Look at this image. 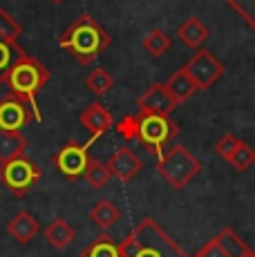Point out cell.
Here are the masks:
<instances>
[{
    "instance_id": "4316f807",
    "label": "cell",
    "mask_w": 255,
    "mask_h": 257,
    "mask_svg": "<svg viewBox=\"0 0 255 257\" xmlns=\"http://www.w3.org/2000/svg\"><path fill=\"white\" fill-rule=\"evenodd\" d=\"M114 130L119 132V137H123L125 141H135L137 137H139V116L125 114V116L114 125Z\"/></svg>"
},
{
    "instance_id": "1f68e13d",
    "label": "cell",
    "mask_w": 255,
    "mask_h": 257,
    "mask_svg": "<svg viewBox=\"0 0 255 257\" xmlns=\"http://www.w3.org/2000/svg\"><path fill=\"white\" fill-rule=\"evenodd\" d=\"M253 29H255V27H253Z\"/></svg>"
},
{
    "instance_id": "484cf974",
    "label": "cell",
    "mask_w": 255,
    "mask_h": 257,
    "mask_svg": "<svg viewBox=\"0 0 255 257\" xmlns=\"http://www.w3.org/2000/svg\"><path fill=\"white\" fill-rule=\"evenodd\" d=\"M23 34L21 23H16V18L7 12V9L0 7V41L7 43H16Z\"/></svg>"
},
{
    "instance_id": "9a60e30c",
    "label": "cell",
    "mask_w": 255,
    "mask_h": 257,
    "mask_svg": "<svg viewBox=\"0 0 255 257\" xmlns=\"http://www.w3.org/2000/svg\"><path fill=\"white\" fill-rule=\"evenodd\" d=\"M27 150V139L23 132H7L0 130V164L14 159V157L25 155Z\"/></svg>"
},
{
    "instance_id": "f1b7e54d",
    "label": "cell",
    "mask_w": 255,
    "mask_h": 257,
    "mask_svg": "<svg viewBox=\"0 0 255 257\" xmlns=\"http://www.w3.org/2000/svg\"><path fill=\"white\" fill-rule=\"evenodd\" d=\"M237 146H239V139H237V137L230 135V132H226L222 139L215 143V152H217L222 159L228 161L230 157H233V152H235V148H237Z\"/></svg>"
},
{
    "instance_id": "7a4b0ae2",
    "label": "cell",
    "mask_w": 255,
    "mask_h": 257,
    "mask_svg": "<svg viewBox=\"0 0 255 257\" xmlns=\"http://www.w3.org/2000/svg\"><path fill=\"white\" fill-rule=\"evenodd\" d=\"M121 257H188L153 217L141 219L119 244Z\"/></svg>"
},
{
    "instance_id": "7402d4cb",
    "label": "cell",
    "mask_w": 255,
    "mask_h": 257,
    "mask_svg": "<svg viewBox=\"0 0 255 257\" xmlns=\"http://www.w3.org/2000/svg\"><path fill=\"white\" fill-rule=\"evenodd\" d=\"M141 45H144V49L150 54V56L159 58V56H164L170 47H173V38H170L164 29H153V32L144 38Z\"/></svg>"
},
{
    "instance_id": "2e32d148",
    "label": "cell",
    "mask_w": 255,
    "mask_h": 257,
    "mask_svg": "<svg viewBox=\"0 0 255 257\" xmlns=\"http://www.w3.org/2000/svg\"><path fill=\"white\" fill-rule=\"evenodd\" d=\"M74 228L67 224L63 217H56L50 226L45 228V239L50 241V246H54L56 250H63L70 246V241L74 239Z\"/></svg>"
},
{
    "instance_id": "9c48e42d",
    "label": "cell",
    "mask_w": 255,
    "mask_h": 257,
    "mask_svg": "<svg viewBox=\"0 0 255 257\" xmlns=\"http://www.w3.org/2000/svg\"><path fill=\"white\" fill-rule=\"evenodd\" d=\"M34 118L32 110L23 98L14 96H5L0 101V130H7V132H21L23 127H27V123Z\"/></svg>"
},
{
    "instance_id": "5bb4252c",
    "label": "cell",
    "mask_w": 255,
    "mask_h": 257,
    "mask_svg": "<svg viewBox=\"0 0 255 257\" xmlns=\"http://www.w3.org/2000/svg\"><path fill=\"white\" fill-rule=\"evenodd\" d=\"M208 36H210V29L206 27V23L197 16H188L177 27V38L190 49H199L204 41H208Z\"/></svg>"
},
{
    "instance_id": "7c38bea8",
    "label": "cell",
    "mask_w": 255,
    "mask_h": 257,
    "mask_svg": "<svg viewBox=\"0 0 255 257\" xmlns=\"http://www.w3.org/2000/svg\"><path fill=\"white\" fill-rule=\"evenodd\" d=\"M105 166L110 168L112 177H116L121 184H128V181H132L137 175H139V170L144 164H141V159L130 150V148H119V150L112 152L110 161H107Z\"/></svg>"
},
{
    "instance_id": "44dd1931",
    "label": "cell",
    "mask_w": 255,
    "mask_h": 257,
    "mask_svg": "<svg viewBox=\"0 0 255 257\" xmlns=\"http://www.w3.org/2000/svg\"><path fill=\"white\" fill-rule=\"evenodd\" d=\"M85 87L92 94H96V96H103V94H107L112 87H114V76H112L107 70H103V67H96V70H92L87 74Z\"/></svg>"
},
{
    "instance_id": "3957f363",
    "label": "cell",
    "mask_w": 255,
    "mask_h": 257,
    "mask_svg": "<svg viewBox=\"0 0 255 257\" xmlns=\"http://www.w3.org/2000/svg\"><path fill=\"white\" fill-rule=\"evenodd\" d=\"M50 76H52L50 70L41 61H36V58H32L27 54L23 61H18L12 67V72L7 74V81H5L9 85V92L14 96L23 98L29 105V110H32V114L38 123H43V114H41V107H38L36 94L50 83Z\"/></svg>"
},
{
    "instance_id": "cb8c5ba5",
    "label": "cell",
    "mask_w": 255,
    "mask_h": 257,
    "mask_svg": "<svg viewBox=\"0 0 255 257\" xmlns=\"http://www.w3.org/2000/svg\"><path fill=\"white\" fill-rule=\"evenodd\" d=\"M81 257H121V253H119V244L112 241V237L101 235L83 250Z\"/></svg>"
},
{
    "instance_id": "4fadbf2b",
    "label": "cell",
    "mask_w": 255,
    "mask_h": 257,
    "mask_svg": "<svg viewBox=\"0 0 255 257\" xmlns=\"http://www.w3.org/2000/svg\"><path fill=\"white\" fill-rule=\"evenodd\" d=\"M7 233L12 235L14 241H18V244H29L34 237L41 233V224H38V219L32 215V212L21 210L9 219Z\"/></svg>"
},
{
    "instance_id": "52a82bcc",
    "label": "cell",
    "mask_w": 255,
    "mask_h": 257,
    "mask_svg": "<svg viewBox=\"0 0 255 257\" xmlns=\"http://www.w3.org/2000/svg\"><path fill=\"white\" fill-rule=\"evenodd\" d=\"M181 70L188 74L190 81L195 83V87H197V90H208V87H213L215 83L224 76L222 61H219V58H215L213 52L202 49V47L195 52V56L190 58V61L186 63Z\"/></svg>"
},
{
    "instance_id": "ba28073f",
    "label": "cell",
    "mask_w": 255,
    "mask_h": 257,
    "mask_svg": "<svg viewBox=\"0 0 255 257\" xmlns=\"http://www.w3.org/2000/svg\"><path fill=\"white\" fill-rule=\"evenodd\" d=\"M94 143V139H90L87 143H65L56 155L52 157L56 170L61 172L65 179H83L90 164V146Z\"/></svg>"
},
{
    "instance_id": "83f0119b",
    "label": "cell",
    "mask_w": 255,
    "mask_h": 257,
    "mask_svg": "<svg viewBox=\"0 0 255 257\" xmlns=\"http://www.w3.org/2000/svg\"><path fill=\"white\" fill-rule=\"evenodd\" d=\"M251 27H255V0H226Z\"/></svg>"
},
{
    "instance_id": "6da1fadb",
    "label": "cell",
    "mask_w": 255,
    "mask_h": 257,
    "mask_svg": "<svg viewBox=\"0 0 255 257\" xmlns=\"http://www.w3.org/2000/svg\"><path fill=\"white\" fill-rule=\"evenodd\" d=\"M58 45L81 65H90L112 45V36L92 16L83 14L61 34Z\"/></svg>"
},
{
    "instance_id": "8fae6325",
    "label": "cell",
    "mask_w": 255,
    "mask_h": 257,
    "mask_svg": "<svg viewBox=\"0 0 255 257\" xmlns=\"http://www.w3.org/2000/svg\"><path fill=\"white\" fill-rule=\"evenodd\" d=\"M78 121H81V125L85 127L87 132H90V139H94V141L99 139L103 132H107L112 125H114V118H112V112L107 110V107L103 105L101 101L90 103V105H87L85 110L81 112Z\"/></svg>"
},
{
    "instance_id": "ffe728a7",
    "label": "cell",
    "mask_w": 255,
    "mask_h": 257,
    "mask_svg": "<svg viewBox=\"0 0 255 257\" xmlns=\"http://www.w3.org/2000/svg\"><path fill=\"white\" fill-rule=\"evenodd\" d=\"M215 239L219 241V246H222L224 253L228 257H244L246 253H251V248H248V246L235 235V230H230V228L219 230V233L215 235Z\"/></svg>"
},
{
    "instance_id": "30bf717a",
    "label": "cell",
    "mask_w": 255,
    "mask_h": 257,
    "mask_svg": "<svg viewBox=\"0 0 255 257\" xmlns=\"http://www.w3.org/2000/svg\"><path fill=\"white\" fill-rule=\"evenodd\" d=\"M139 112H153V114H170L177 110L179 103L170 96V92L166 90L164 83H153L137 101Z\"/></svg>"
},
{
    "instance_id": "e0dca14e",
    "label": "cell",
    "mask_w": 255,
    "mask_h": 257,
    "mask_svg": "<svg viewBox=\"0 0 255 257\" xmlns=\"http://www.w3.org/2000/svg\"><path fill=\"white\" fill-rule=\"evenodd\" d=\"M164 85H166V90L170 92V96H173L177 103H186L195 92H197L195 83L190 81V76L184 70H177L173 76L168 78V81L164 83Z\"/></svg>"
},
{
    "instance_id": "277c9868",
    "label": "cell",
    "mask_w": 255,
    "mask_h": 257,
    "mask_svg": "<svg viewBox=\"0 0 255 257\" xmlns=\"http://www.w3.org/2000/svg\"><path fill=\"white\" fill-rule=\"evenodd\" d=\"M157 172L168 181L175 190H181L202 172V164L190 155L186 146H173L168 152L157 157Z\"/></svg>"
},
{
    "instance_id": "603a6c76",
    "label": "cell",
    "mask_w": 255,
    "mask_h": 257,
    "mask_svg": "<svg viewBox=\"0 0 255 257\" xmlns=\"http://www.w3.org/2000/svg\"><path fill=\"white\" fill-rule=\"evenodd\" d=\"M110 177H112L110 168H107L105 164H101V161H96V159H90L83 179H85V184L90 186L92 190H101V188H105V184L110 181Z\"/></svg>"
},
{
    "instance_id": "4dcf8cb0",
    "label": "cell",
    "mask_w": 255,
    "mask_h": 257,
    "mask_svg": "<svg viewBox=\"0 0 255 257\" xmlns=\"http://www.w3.org/2000/svg\"><path fill=\"white\" fill-rule=\"evenodd\" d=\"M224 257H228V255H224Z\"/></svg>"
},
{
    "instance_id": "8992f818",
    "label": "cell",
    "mask_w": 255,
    "mask_h": 257,
    "mask_svg": "<svg viewBox=\"0 0 255 257\" xmlns=\"http://www.w3.org/2000/svg\"><path fill=\"white\" fill-rule=\"evenodd\" d=\"M41 177L43 170L25 155L14 157V159L0 164V184L14 197H25Z\"/></svg>"
},
{
    "instance_id": "d4e9b609",
    "label": "cell",
    "mask_w": 255,
    "mask_h": 257,
    "mask_svg": "<svg viewBox=\"0 0 255 257\" xmlns=\"http://www.w3.org/2000/svg\"><path fill=\"white\" fill-rule=\"evenodd\" d=\"M228 164H230V168H233V170L246 172L248 168L255 164V150H253L251 146H248L246 141H239V146L235 148L233 157L228 159Z\"/></svg>"
},
{
    "instance_id": "f546056e",
    "label": "cell",
    "mask_w": 255,
    "mask_h": 257,
    "mask_svg": "<svg viewBox=\"0 0 255 257\" xmlns=\"http://www.w3.org/2000/svg\"><path fill=\"white\" fill-rule=\"evenodd\" d=\"M54 3H63V0H54Z\"/></svg>"
},
{
    "instance_id": "5b68a950",
    "label": "cell",
    "mask_w": 255,
    "mask_h": 257,
    "mask_svg": "<svg viewBox=\"0 0 255 257\" xmlns=\"http://www.w3.org/2000/svg\"><path fill=\"white\" fill-rule=\"evenodd\" d=\"M179 127L168 114H153V112H141L139 114V137L141 141L155 157L164 155V148L177 137Z\"/></svg>"
},
{
    "instance_id": "d6986e66",
    "label": "cell",
    "mask_w": 255,
    "mask_h": 257,
    "mask_svg": "<svg viewBox=\"0 0 255 257\" xmlns=\"http://www.w3.org/2000/svg\"><path fill=\"white\" fill-rule=\"evenodd\" d=\"M27 54L23 52V47L18 43H7L0 41V83L7 81V74L12 72V67L18 61H23Z\"/></svg>"
},
{
    "instance_id": "ac0fdd59",
    "label": "cell",
    "mask_w": 255,
    "mask_h": 257,
    "mask_svg": "<svg viewBox=\"0 0 255 257\" xmlns=\"http://www.w3.org/2000/svg\"><path fill=\"white\" fill-rule=\"evenodd\" d=\"M90 219L94 221L101 230H107V228H112V226L121 219V212H119V208H116L110 199H101V201H96V204L92 206Z\"/></svg>"
}]
</instances>
